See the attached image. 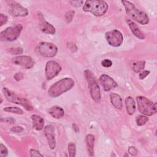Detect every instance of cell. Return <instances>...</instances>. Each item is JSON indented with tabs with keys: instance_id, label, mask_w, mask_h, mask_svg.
<instances>
[{
	"instance_id": "1",
	"label": "cell",
	"mask_w": 157,
	"mask_h": 157,
	"mask_svg": "<svg viewBox=\"0 0 157 157\" xmlns=\"http://www.w3.org/2000/svg\"><path fill=\"white\" fill-rule=\"evenodd\" d=\"M74 86V81L72 78H64L53 84L49 88L48 93L50 97L56 98L70 90Z\"/></svg>"
},
{
	"instance_id": "2",
	"label": "cell",
	"mask_w": 157,
	"mask_h": 157,
	"mask_svg": "<svg viewBox=\"0 0 157 157\" xmlns=\"http://www.w3.org/2000/svg\"><path fill=\"white\" fill-rule=\"evenodd\" d=\"M126 13L133 20L141 25H146L149 22L147 14L136 7L134 4L128 1H121Z\"/></svg>"
},
{
	"instance_id": "3",
	"label": "cell",
	"mask_w": 157,
	"mask_h": 157,
	"mask_svg": "<svg viewBox=\"0 0 157 157\" xmlns=\"http://www.w3.org/2000/svg\"><path fill=\"white\" fill-rule=\"evenodd\" d=\"M109 8L107 3L104 1L88 0L84 3L83 10L89 12L97 17L104 15Z\"/></svg>"
},
{
	"instance_id": "4",
	"label": "cell",
	"mask_w": 157,
	"mask_h": 157,
	"mask_svg": "<svg viewBox=\"0 0 157 157\" xmlns=\"http://www.w3.org/2000/svg\"><path fill=\"white\" fill-rule=\"evenodd\" d=\"M84 74L88 83L91 96L96 102L99 103L101 101V90L97 80L94 74L88 69L85 70Z\"/></svg>"
},
{
	"instance_id": "5",
	"label": "cell",
	"mask_w": 157,
	"mask_h": 157,
	"mask_svg": "<svg viewBox=\"0 0 157 157\" xmlns=\"http://www.w3.org/2000/svg\"><path fill=\"white\" fill-rule=\"evenodd\" d=\"M138 109L140 113L146 116H151L155 114L156 111V103L144 96H137L136 98Z\"/></svg>"
},
{
	"instance_id": "6",
	"label": "cell",
	"mask_w": 157,
	"mask_h": 157,
	"mask_svg": "<svg viewBox=\"0 0 157 157\" xmlns=\"http://www.w3.org/2000/svg\"><path fill=\"white\" fill-rule=\"evenodd\" d=\"M2 93L8 101L13 102L14 104H19L23 106L26 110L31 111L33 110V105L27 99L20 97L19 96L5 87L2 88Z\"/></svg>"
},
{
	"instance_id": "7",
	"label": "cell",
	"mask_w": 157,
	"mask_h": 157,
	"mask_svg": "<svg viewBox=\"0 0 157 157\" xmlns=\"http://www.w3.org/2000/svg\"><path fill=\"white\" fill-rule=\"evenodd\" d=\"M22 29L23 26L21 24L8 27L0 33V39L1 41H14L20 36Z\"/></svg>"
},
{
	"instance_id": "8",
	"label": "cell",
	"mask_w": 157,
	"mask_h": 157,
	"mask_svg": "<svg viewBox=\"0 0 157 157\" xmlns=\"http://www.w3.org/2000/svg\"><path fill=\"white\" fill-rule=\"evenodd\" d=\"M37 49L40 55L47 58L53 57L58 52V48L55 45L47 42H40L37 47Z\"/></svg>"
},
{
	"instance_id": "9",
	"label": "cell",
	"mask_w": 157,
	"mask_h": 157,
	"mask_svg": "<svg viewBox=\"0 0 157 157\" xmlns=\"http://www.w3.org/2000/svg\"><path fill=\"white\" fill-rule=\"evenodd\" d=\"M105 37L108 44L111 46L115 47L120 46L123 41V34L117 29H113L107 32Z\"/></svg>"
},
{
	"instance_id": "10",
	"label": "cell",
	"mask_w": 157,
	"mask_h": 157,
	"mask_svg": "<svg viewBox=\"0 0 157 157\" xmlns=\"http://www.w3.org/2000/svg\"><path fill=\"white\" fill-rule=\"evenodd\" d=\"M61 71L60 64L53 60L48 61L45 65V74L47 80H49L56 77Z\"/></svg>"
},
{
	"instance_id": "11",
	"label": "cell",
	"mask_w": 157,
	"mask_h": 157,
	"mask_svg": "<svg viewBox=\"0 0 157 157\" xmlns=\"http://www.w3.org/2000/svg\"><path fill=\"white\" fill-rule=\"evenodd\" d=\"M12 62L16 65H20L26 69H30L33 67L35 63L31 57L26 55L15 56L12 59Z\"/></svg>"
},
{
	"instance_id": "12",
	"label": "cell",
	"mask_w": 157,
	"mask_h": 157,
	"mask_svg": "<svg viewBox=\"0 0 157 157\" xmlns=\"http://www.w3.org/2000/svg\"><path fill=\"white\" fill-rule=\"evenodd\" d=\"M9 12L14 17H25L28 15V9L16 2L10 4Z\"/></svg>"
},
{
	"instance_id": "13",
	"label": "cell",
	"mask_w": 157,
	"mask_h": 157,
	"mask_svg": "<svg viewBox=\"0 0 157 157\" xmlns=\"http://www.w3.org/2000/svg\"><path fill=\"white\" fill-rule=\"evenodd\" d=\"M55 128L52 124L47 125L44 128V134L48 141V144L51 149H54L56 147V140L55 137Z\"/></svg>"
},
{
	"instance_id": "14",
	"label": "cell",
	"mask_w": 157,
	"mask_h": 157,
	"mask_svg": "<svg viewBox=\"0 0 157 157\" xmlns=\"http://www.w3.org/2000/svg\"><path fill=\"white\" fill-rule=\"evenodd\" d=\"M99 81L102 84L104 91H108L117 86V83L110 76L102 74L99 77Z\"/></svg>"
},
{
	"instance_id": "15",
	"label": "cell",
	"mask_w": 157,
	"mask_h": 157,
	"mask_svg": "<svg viewBox=\"0 0 157 157\" xmlns=\"http://www.w3.org/2000/svg\"><path fill=\"white\" fill-rule=\"evenodd\" d=\"M39 26L40 30L44 33L49 34H54L55 33V28L54 26L48 22L46 21L42 15Z\"/></svg>"
},
{
	"instance_id": "16",
	"label": "cell",
	"mask_w": 157,
	"mask_h": 157,
	"mask_svg": "<svg viewBox=\"0 0 157 157\" xmlns=\"http://www.w3.org/2000/svg\"><path fill=\"white\" fill-rule=\"evenodd\" d=\"M33 128L37 130L40 131L44 127V120L42 117L37 114H33L31 116Z\"/></svg>"
},
{
	"instance_id": "17",
	"label": "cell",
	"mask_w": 157,
	"mask_h": 157,
	"mask_svg": "<svg viewBox=\"0 0 157 157\" xmlns=\"http://www.w3.org/2000/svg\"><path fill=\"white\" fill-rule=\"evenodd\" d=\"M127 23H128V25L131 32L135 36H136L137 37H138L140 39H145L144 34L139 29V28L138 26L136 25V23H135L134 21H132L130 20H128Z\"/></svg>"
},
{
	"instance_id": "18",
	"label": "cell",
	"mask_w": 157,
	"mask_h": 157,
	"mask_svg": "<svg viewBox=\"0 0 157 157\" xmlns=\"http://www.w3.org/2000/svg\"><path fill=\"white\" fill-rule=\"evenodd\" d=\"M49 114L55 118L59 119L64 115V111L61 107L55 105L50 107L48 110Z\"/></svg>"
},
{
	"instance_id": "19",
	"label": "cell",
	"mask_w": 157,
	"mask_h": 157,
	"mask_svg": "<svg viewBox=\"0 0 157 157\" xmlns=\"http://www.w3.org/2000/svg\"><path fill=\"white\" fill-rule=\"evenodd\" d=\"M112 104L117 109H121L123 107V101L121 96L115 93H111L110 95Z\"/></svg>"
},
{
	"instance_id": "20",
	"label": "cell",
	"mask_w": 157,
	"mask_h": 157,
	"mask_svg": "<svg viewBox=\"0 0 157 157\" xmlns=\"http://www.w3.org/2000/svg\"><path fill=\"white\" fill-rule=\"evenodd\" d=\"M125 104H126V108L127 113L131 115L134 114V113L136 111V102L134 100V99L131 97L128 96L125 99Z\"/></svg>"
},
{
	"instance_id": "21",
	"label": "cell",
	"mask_w": 157,
	"mask_h": 157,
	"mask_svg": "<svg viewBox=\"0 0 157 157\" xmlns=\"http://www.w3.org/2000/svg\"><path fill=\"white\" fill-rule=\"evenodd\" d=\"M145 62L144 60H134L130 63L132 69L136 73L143 71L145 67Z\"/></svg>"
},
{
	"instance_id": "22",
	"label": "cell",
	"mask_w": 157,
	"mask_h": 157,
	"mask_svg": "<svg viewBox=\"0 0 157 157\" xmlns=\"http://www.w3.org/2000/svg\"><path fill=\"white\" fill-rule=\"evenodd\" d=\"M86 144L88 151L90 156H94V137L92 134H88L86 136Z\"/></svg>"
},
{
	"instance_id": "23",
	"label": "cell",
	"mask_w": 157,
	"mask_h": 157,
	"mask_svg": "<svg viewBox=\"0 0 157 157\" xmlns=\"http://www.w3.org/2000/svg\"><path fill=\"white\" fill-rule=\"evenodd\" d=\"M4 111L5 112H8L13 113H16V114H23V111L17 107H6L3 109Z\"/></svg>"
},
{
	"instance_id": "24",
	"label": "cell",
	"mask_w": 157,
	"mask_h": 157,
	"mask_svg": "<svg viewBox=\"0 0 157 157\" xmlns=\"http://www.w3.org/2000/svg\"><path fill=\"white\" fill-rule=\"evenodd\" d=\"M148 121V118H147V117H146L145 115H139L137 116V117L136 118V123L138 126L144 125Z\"/></svg>"
},
{
	"instance_id": "25",
	"label": "cell",
	"mask_w": 157,
	"mask_h": 157,
	"mask_svg": "<svg viewBox=\"0 0 157 157\" xmlns=\"http://www.w3.org/2000/svg\"><path fill=\"white\" fill-rule=\"evenodd\" d=\"M68 151L69 153V156L74 157L75 156L76 153V146L73 142H70L68 144Z\"/></svg>"
},
{
	"instance_id": "26",
	"label": "cell",
	"mask_w": 157,
	"mask_h": 157,
	"mask_svg": "<svg viewBox=\"0 0 157 157\" xmlns=\"http://www.w3.org/2000/svg\"><path fill=\"white\" fill-rule=\"evenodd\" d=\"M75 14V12L74 10L67 11L64 15V20L67 23H69L72 21L74 16Z\"/></svg>"
},
{
	"instance_id": "27",
	"label": "cell",
	"mask_w": 157,
	"mask_h": 157,
	"mask_svg": "<svg viewBox=\"0 0 157 157\" xmlns=\"http://www.w3.org/2000/svg\"><path fill=\"white\" fill-rule=\"evenodd\" d=\"M9 52L12 53V55H20L23 53V49L21 47H17V48H10L8 50Z\"/></svg>"
},
{
	"instance_id": "28",
	"label": "cell",
	"mask_w": 157,
	"mask_h": 157,
	"mask_svg": "<svg viewBox=\"0 0 157 157\" xmlns=\"http://www.w3.org/2000/svg\"><path fill=\"white\" fill-rule=\"evenodd\" d=\"M8 155V151L7 148L2 144H0V156L6 157Z\"/></svg>"
},
{
	"instance_id": "29",
	"label": "cell",
	"mask_w": 157,
	"mask_h": 157,
	"mask_svg": "<svg viewBox=\"0 0 157 157\" xmlns=\"http://www.w3.org/2000/svg\"><path fill=\"white\" fill-rule=\"evenodd\" d=\"M101 64L104 67H110L112 65V62L110 59H104L103 61H102Z\"/></svg>"
},
{
	"instance_id": "30",
	"label": "cell",
	"mask_w": 157,
	"mask_h": 157,
	"mask_svg": "<svg viewBox=\"0 0 157 157\" xmlns=\"http://www.w3.org/2000/svg\"><path fill=\"white\" fill-rule=\"evenodd\" d=\"M24 130V129L21 127V126H13L10 129V131L13 132H17V133H20L21 132H23Z\"/></svg>"
},
{
	"instance_id": "31",
	"label": "cell",
	"mask_w": 157,
	"mask_h": 157,
	"mask_svg": "<svg viewBox=\"0 0 157 157\" xmlns=\"http://www.w3.org/2000/svg\"><path fill=\"white\" fill-rule=\"evenodd\" d=\"M7 20H8V18L6 15H5L2 13L0 14V25L1 26H2L4 24H6L7 23Z\"/></svg>"
},
{
	"instance_id": "32",
	"label": "cell",
	"mask_w": 157,
	"mask_h": 157,
	"mask_svg": "<svg viewBox=\"0 0 157 157\" xmlns=\"http://www.w3.org/2000/svg\"><path fill=\"white\" fill-rule=\"evenodd\" d=\"M128 151L131 155L134 156H137V153H138L137 150L134 147H129L128 148Z\"/></svg>"
},
{
	"instance_id": "33",
	"label": "cell",
	"mask_w": 157,
	"mask_h": 157,
	"mask_svg": "<svg viewBox=\"0 0 157 157\" xmlns=\"http://www.w3.org/2000/svg\"><path fill=\"white\" fill-rule=\"evenodd\" d=\"M1 121H4L8 123H10V124H13L15 122V120L12 118V117H7V118H1Z\"/></svg>"
},
{
	"instance_id": "34",
	"label": "cell",
	"mask_w": 157,
	"mask_h": 157,
	"mask_svg": "<svg viewBox=\"0 0 157 157\" xmlns=\"http://www.w3.org/2000/svg\"><path fill=\"white\" fill-rule=\"evenodd\" d=\"M69 2L72 4V6L78 7H80L83 4V1H69Z\"/></svg>"
},
{
	"instance_id": "35",
	"label": "cell",
	"mask_w": 157,
	"mask_h": 157,
	"mask_svg": "<svg viewBox=\"0 0 157 157\" xmlns=\"http://www.w3.org/2000/svg\"><path fill=\"white\" fill-rule=\"evenodd\" d=\"M30 156L31 157L33 156H43V155L40 153L37 150H34V149H31L30 150Z\"/></svg>"
},
{
	"instance_id": "36",
	"label": "cell",
	"mask_w": 157,
	"mask_h": 157,
	"mask_svg": "<svg viewBox=\"0 0 157 157\" xmlns=\"http://www.w3.org/2000/svg\"><path fill=\"white\" fill-rule=\"evenodd\" d=\"M150 74V71H142L139 75V78L140 79H144L145 78L148 74Z\"/></svg>"
},
{
	"instance_id": "37",
	"label": "cell",
	"mask_w": 157,
	"mask_h": 157,
	"mask_svg": "<svg viewBox=\"0 0 157 157\" xmlns=\"http://www.w3.org/2000/svg\"><path fill=\"white\" fill-rule=\"evenodd\" d=\"M23 77H24V75H23V73H21V72L16 73V74L14 75V76H13L14 78H15L17 81H20V80H22V79L23 78Z\"/></svg>"
},
{
	"instance_id": "38",
	"label": "cell",
	"mask_w": 157,
	"mask_h": 157,
	"mask_svg": "<svg viewBox=\"0 0 157 157\" xmlns=\"http://www.w3.org/2000/svg\"><path fill=\"white\" fill-rule=\"evenodd\" d=\"M68 47L70 48V50H72V52H75L77 50V47L75 45V44L69 43V44H68Z\"/></svg>"
},
{
	"instance_id": "39",
	"label": "cell",
	"mask_w": 157,
	"mask_h": 157,
	"mask_svg": "<svg viewBox=\"0 0 157 157\" xmlns=\"http://www.w3.org/2000/svg\"><path fill=\"white\" fill-rule=\"evenodd\" d=\"M2 102V98H1V104Z\"/></svg>"
}]
</instances>
